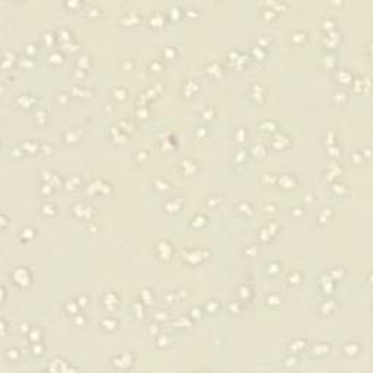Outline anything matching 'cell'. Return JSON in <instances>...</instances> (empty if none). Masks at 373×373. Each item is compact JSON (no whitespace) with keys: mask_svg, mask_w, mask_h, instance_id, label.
<instances>
[{"mask_svg":"<svg viewBox=\"0 0 373 373\" xmlns=\"http://www.w3.org/2000/svg\"><path fill=\"white\" fill-rule=\"evenodd\" d=\"M10 276H12L13 281L18 286H21V287H25V286H28L31 283V273L26 267H16L12 271Z\"/></svg>","mask_w":373,"mask_h":373,"instance_id":"obj_1","label":"cell"},{"mask_svg":"<svg viewBox=\"0 0 373 373\" xmlns=\"http://www.w3.org/2000/svg\"><path fill=\"white\" fill-rule=\"evenodd\" d=\"M40 337H41V331H40L38 328H35V330L32 328L31 332H29V340L31 341H32V343H36V341L40 340Z\"/></svg>","mask_w":373,"mask_h":373,"instance_id":"obj_6","label":"cell"},{"mask_svg":"<svg viewBox=\"0 0 373 373\" xmlns=\"http://www.w3.org/2000/svg\"><path fill=\"white\" fill-rule=\"evenodd\" d=\"M42 213L44 214H54V205L51 204V203H47V204L42 205Z\"/></svg>","mask_w":373,"mask_h":373,"instance_id":"obj_8","label":"cell"},{"mask_svg":"<svg viewBox=\"0 0 373 373\" xmlns=\"http://www.w3.org/2000/svg\"><path fill=\"white\" fill-rule=\"evenodd\" d=\"M19 326H21V328H19V330H21V332H26L28 330H29V328H28V324H26V322H25V324H21Z\"/></svg>","mask_w":373,"mask_h":373,"instance_id":"obj_16","label":"cell"},{"mask_svg":"<svg viewBox=\"0 0 373 373\" xmlns=\"http://www.w3.org/2000/svg\"><path fill=\"white\" fill-rule=\"evenodd\" d=\"M6 357L9 359V360H16L19 357V351L18 349H9L6 351Z\"/></svg>","mask_w":373,"mask_h":373,"instance_id":"obj_7","label":"cell"},{"mask_svg":"<svg viewBox=\"0 0 373 373\" xmlns=\"http://www.w3.org/2000/svg\"><path fill=\"white\" fill-rule=\"evenodd\" d=\"M77 302H79L77 303L79 306H85V305H86V296H80Z\"/></svg>","mask_w":373,"mask_h":373,"instance_id":"obj_15","label":"cell"},{"mask_svg":"<svg viewBox=\"0 0 373 373\" xmlns=\"http://www.w3.org/2000/svg\"><path fill=\"white\" fill-rule=\"evenodd\" d=\"M267 302H268L270 305H278V303H280V299L271 295V296H268V297H267Z\"/></svg>","mask_w":373,"mask_h":373,"instance_id":"obj_11","label":"cell"},{"mask_svg":"<svg viewBox=\"0 0 373 373\" xmlns=\"http://www.w3.org/2000/svg\"><path fill=\"white\" fill-rule=\"evenodd\" d=\"M61 60H63V55L58 53H53L50 55V63H61Z\"/></svg>","mask_w":373,"mask_h":373,"instance_id":"obj_9","label":"cell"},{"mask_svg":"<svg viewBox=\"0 0 373 373\" xmlns=\"http://www.w3.org/2000/svg\"><path fill=\"white\" fill-rule=\"evenodd\" d=\"M32 349H34V350H32V353H34V354H42L41 347H40V345H38L36 343L34 344V347H32Z\"/></svg>","mask_w":373,"mask_h":373,"instance_id":"obj_14","label":"cell"},{"mask_svg":"<svg viewBox=\"0 0 373 373\" xmlns=\"http://www.w3.org/2000/svg\"><path fill=\"white\" fill-rule=\"evenodd\" d=\"M280 179L286 181V184H283L284 188H293V185H295V179H293V176H290V175H283Z\"/></svg>","mask_w":373,"mask_h":373,"instance_id":"obj_5","label":"cell"},{"mask_svg":"<svg viewBox=\"0 0 373 373\" xmlns=\"http://www.w3.org/2000/svg\"><path fill=\"white\" fill-rule=\"evenodd\" d=\"M101 324H102L104 326L107 325V328H108V330H112L115 325H117V322H115V319H114V318H111V316H107V318H104L102 321H101Z\"/></svg>","mask_w":373,"mask_h":373,"instance_id":"obj_4","label":"cell"},{"mask_svg":"<svg viewBox=\"0 0 373 373\" xmlns=\"http://www.w3.org/2000/svg\"><path fill=\"white\" fill-rule=\"evenodd\" d=\"M117 93H118V98H120V99H124V98H126V90H124V89L114 90V95H117Z\"/></svg>","mask_w":373,"mask_h":373,"instance_id":"obj_13","label":"cell"},{"mask_svg":"<svg viewBox=\"0 0 373 373\" xmlns=\"http://www.w3.org/2000/svg\"><path fill=\"white\" fill-rule=\"evenodd\" d=\"M15 58H16L15 53H12L10 50H6V51L3 53V60H2V66H3V69H9V67H10V63H13Z\"/></svg>","mask_w":373,"mask_h":373,"instance_id":"obj_2","label":"cell"},{"mask_svg":"<svg viewBox=\"0 0 373 373\" xmlns=\"http://www.w3.org/2000/svg\"><path fill=\"white\" fill-rule=\"evenodd\" d=\"M25 50H26V53H28V55H32V54H34V53H36V48H34V45H32V44H28V45H26V48H25Z\"/></svg>","mask_w":373,"mask_h":373,"instance_id":"obj_12","label":"cell"},{"mask_svg":"<svg viewBox=\"0 0 373 373\" xmlns=\"http://www.w3.org/2000/svg\"><path fill=\"white\" fill-rule=\"evenodd\" d=\"M34 233H35V230L32 228H25L24 230H22V236H26L28 239H31L32 236H34Z\"/></svg>","mask_w":373,"mask_h":373,"instance_id":"obj_10","label":"cell"},{"mask_svg":"<svg viewBox=\"0 0 373 373\" xmlns=\"http://www.w3.org/2000/svg\"><path fill=\"white\" fill-rule=\"evenodd\" d=\"M36 143H34V141H25V143H22V150H26L29 152V153H32V152L36 150Z\"/></svg>","mask_w":373,"mask_h":373,"instance_id":"obj_3","label":"cell"}]
</instances>
